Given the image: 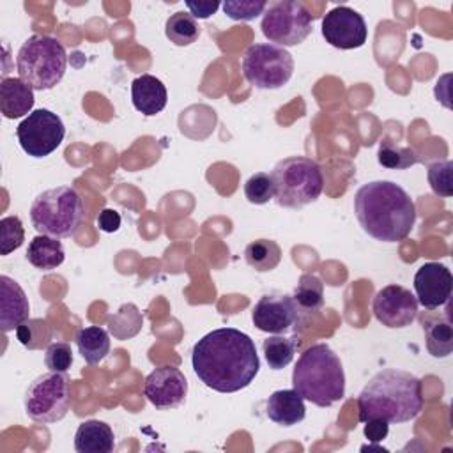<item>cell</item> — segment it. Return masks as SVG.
I'll return each mask as SVG.
<instances>
[{
	"label": "cell",
	"instance_id": "ac0fdd59",
	"mask_svg": "<svg viewBox=\"0 0 453 453\" xmlns=\"http://www.w3.org/2000/svg\"><path fill=\"white\" fill-rule=\"evenodd\" d=\"M131 101L134 110L145 117H152L166 106L168 92L159 78L152 74H142L131 83Z\"/></svg>",
	"mask_w": 453,
	"mask_h": 453
},
{
	"label": "cell",
	"instance_id": "d4e9b609",
	"mask_svg": "<svg viewBox=\"0 0 453 453\" xmlns=\"http://www.w3.org/2000/svg\"><path fill=\"white\" fill-rule=\"evenodd\" d=\"M244 260L258 273H269L281 262V248L273 239H257L244 250Z\"/></svg>",
	"mask_w": 453,
	"mask_h": 453
},
{
	"label": "cell",
	"instance_id": "8992f818",
	"mask_svg": "<svg viewBox=\"0 0 453 453\" xmlns=\"http://www.w3.org/2000/svg\"><path fill=\"white\" fill-rule=\"evenodd\" d=\"M65 67V48L51 35L34 34L18 50V74L34 90L53 88L64 78Z\"/></svg>",
	"mask_w": 453,
	"mask_h": 453
},
{
	"label": "cell",
	"instance_id": "f546056e",
	"mask_svg": "<svg viewBox=\"0 0 453 453\" xmlns=\"http://www.w3.org/2000/svg\"><path fill=\"white\" fill-rule=\"evenodd\" d=\"M51 327L44 319H28L16 329L18 342L30 350L48 347L51 343Z\"/></svg>",
	"mask_w": 453,
	"mask_h": 453
},
{
	"label": "cell",
	"instance_id": "d590c367",
	"mask_svg": "<svg viewBox=\"0 0 453 453\" xmlns=\"http://www.w3.org/2000/svg\"><path fill=\"white\" fill-rule=\"evenodd\" d=\"M389 423L382 421V419H368L365 421V437L370 442H380L382 439H386L388 432H389Z\"/></svg>",
	"mask_w": 453,
	"mask_h": 453
},
{
	"label": "cell",
	"instance_id": "7402d4cb",
	"mask_svg": "<svg viewBox=\"0 0 453 453\" xmlns=\"http://www.w3.org/2000/svg\"><path fill=\"white\" fill-rule=\"evenodd\" d=\"M65 258L64 246L58 239L50 235H35L27 250V260L41 271H51L57 269Z\"/></svg>",
	"mask_w": 453,
	"mask_h": 453
},
{
	"label": "cell",
	"instance_id": "9c48e42d",
	"mask_svg": "<svg viewBox=\"0 0 453 453\" xmlns=\"http://www.w3.org/2000/svg\"><path fill=\"white\" fill-rule=\"evenodd\" d=\"M71 409V386L65 372H48L34 379L25 393V412L37 423H55Z\"/></svg>",
	"mask_w": 453,
	"mask_h": 453
},
{
	"label": "cell",
	"instance_id": "9a60e30c",
	"mask_svg": "<svg viewBox=\"0 0 453 453\" xmlns=\"http://www.w3.org/2000/svg\"><path fill=\"white\" fill-rule=\"evenodd\" d=\"M143 393L156 409L170 411L186 400L188 380L175 366H157L145 377Z\"/></svg>",
	"mask_w": 453,
	"mask_h": 453
},
{
	"label": "cell",
	"instance_id": "836d02e7",
	"mask_svg": "<svg viewBox=\"0 0 453 453\" xmlns=\"http://www.w3.org/2000/svg\"><path fill=\"white\" fill-rule=\"evenodd\" d=\"M223 12L234 21H251L257 16L264 14L267 2L265 0H226L221 4Z\"/></svg>",
	"mask_w": 453,
	"mask_h": 453
},
{
	"label": "cell",
	"instance_id": "7c38bea8",
	"mask_svg": "<svg viewBox=\"0 0 453 453\" xmlns=\"http://www.w3.org/2000/svg\"><path fill=\"white\" fill-rule=\"evenodd\" d=\"M251 320L258 331L283 334L294 331L299 326L301 310L292 296L265 294L253 306Z\"/></svg>",
	"mask_w": 453,
	"mask_h": 453
},
{
	"label": "cell",
	"instance_id": "74e56055",
	"mask_svg": "<svg viewBox=\"0 0 453 453\" xmlns=\"http://www.w3.org/2000/svg\"><path fill=\"white\" fill-rule=\"evenodd\" d=\"M120 214L113 209H103L97 216V226L106 232V234H111V232H117L119 226H120Z\"/></svg>",
	"mask_w": 453,
	"mask_h": 453
},
{
	"label": "cell",
	"instance_id": "484cf974",
	"mask_svg": "<svg viewBox=\"0 0 453 453\" xmlns=\"http://www.w3.org/2000/svg\"><path fill=\"white\" fill-rule=\"evenodd\" d=\"M165 34L175 46H189L200 37V25L189 12L179 11L166 19Z\"/></svg>",
	"mask_w": 453,
	"mask_h": 453
},
{
	"label": "cell",
	"instance_id": "6da1fadb",
	"mask_svg": "<svg viewBox=\"0 0 453 453\" xmlns=\"http://www.w3.org/2000/svg\"><path fill=\"white\" fill-rule=\"evenodd\" d=\"M191 365L196 377L219 393L248 388L260 370L253 340L235 327H219L202 336L193 345Z\"/></svg>",
	"mask_w": 453,
	"mask_h": 453
},
{
	"label": "cell",
	"instance_id": "f1b7e54d",
	"mask_svg": "<svg viewBox=\"0 0 453 453\" xmlns=\"http://www.w3.org/2000/svg\"><path fill=\"white\" fill-rule=\"evenodd\" d=\"M377 161L384 168L391 170H407L421 161V157L416 154L411 147H400L393 145L391 142H380L377 150Z\"/></svg>",
	"mask_w": 453,
	"mask_h": 453
},
{
	"label": "cell",
	"instance_id": "5bb4252c",
	"mask_svg": "<svg viewBox=\"0 0 453 453\" xmlns=\"http://www.w3.org/2000/svg\"><path fill=\"white\" fill-rule=\"evenodd\" d=\"M366 35H368V28H366L365 18L357 11L347 5L333 7L322 18V37L333 48H338V50L361 48L366 42Z\"/></svg>",
	"mask_w": 453,
	"mask_h": 453
},
{
	"label": "cell",
	"instance_id": "d6986e66",
	"mask_svg": "<svg viewBox=\"0 0 453 453\" xmlns=\"http://www.w3.org/2000/svg\"><path fill=\"white\" fill-rule=\"evenodd\" d=\"M267 418L280 426H292L304 419V398L296 389L274 391L265 402Z\"/></svg>",
	"mask_w": 453,
	"mask_h": 453
},
{
	"label": "cell",
	"instance_id": "e575fe53",
	"mask_svg": "<svg viewBox=\"0 0 453 453\" xmlns=\"http://www.w3.org/2000/svg\"><path fill=\"white\" fill-rule=\"evenodd\" d=\"M44 365L51 372H67L73 365V350L65 342H53L46 347Z\"/></svg>",
	"mask_w": 453,
	"mask_h": 453
},
{
	"label": "cell",
	"instance_id": "277c9868",
	"mask_svg": "<svg viewBox=\"0 0 453 453\" xmlns=\"http://www.w3.org/2000/svg\"><path fill=\"white\" fill-rule=\"evenodd\" d=\"M294 389L319 407H331L345 396V372L340 357L327 343L308 347L292 372Z\"/></svg>",
	"mask_w": 453,
	"mask_h": 453
},
{
	"label": "cell",
	"instance_id": "5b68a950",
	"mask_svg": "<svg viewBox=\"0 0 453 453\" xmlns=\"http://www.w3.org/2000/svg\"><path fill=\"white\" fill-rule=\"evenodd\" d=\"M85 207L78 191L71 186H57L37 195L30 205L34 228L55 239L71 237L81 226Z\"/></svg>",
	"mask_w": 453,
	"mask_h": 453
},
{
	"label": "cell",
	"instance_id": "4316f807",
	"mask_svg": "<svg viewBox=\"0 0 453 453\" xmlns=\"http://www.w3.org/2000/svg\"><path fill=\"white\" fill-rule=\"evenodd\" d=\"M294 301L301 311H319L324 306V283L315 274H303L294 288Z\"/></svg>",
	"mask_w": 453,
	"mask_h": 453
},
{
	"label": "cell",
	"instance_id": "4dcf8cb0",
	"mask_svg": "<svg viewBox=\"0 0 453 453\" xmlns=\"http://www.w3.org/2000/svg\"><path fill=\"white\" fill-rule=\"evenodd\" d=\"M244 196L248 198L250 203H255V205H264L271 198H274V186H273L271 173H265V172L253 173L244 184Z\"/></svg>",
	"mask_w": 453,
	"mask_h": 453
},
{
	"label": "cell",
	"instance_id": "d6a6232c",
	"mask_svg": "<svg viewBox=\"0 0 453 453\" xmlns=\"http://www.w3.org/2000/svg\"><path fill=\"white\" fill-rule=\"evenodd\" d=\"M451 170H453V163L449 159L435 161V163L428 165L426 177H428V184L435 195L444 196V198L453 195Z\"/></svg>",
	"mask_w": 453,
	"mask_h": 453
},
{
	"label": "cell",
	"instance_id": "8d00e7d4",
	"mask_svg": "<svg viewBox=\"0 0 453 453\" xmlns=\"http://www.w3.org/2000/svg\"><path fill=\"white\" fill-rule=\"evenodd\" d=\"M186 7L189 9V14L193 18H200V19H207L209 16H212L218 9H219V2H211V0H203V2H186Z\"/></svg>",
	"mask_w": 453,
	"mask_h": 453
},
{
	"label": "cell",
	"instance_id": "ffe728a7",
	"mask_svg": "<svg viewBox=\"0 0 453 453\" xmlns=\"http://www.w3.org/2000/svg\"><path fill=\"white\" fill-rule=\"evenodd\" d=\"M34 88L21 78H4L0 83V111L5 119H19L34 106Z\"/></svg>",
	"mask_w": 453,
	"mask_h": 453
},
{
	"label": "cell",
	"instance_id": "52a82bcc",
	"mask_svg": "<svg viewBox=\"0 0 453 453\" xmlns=\"http://www.w3.org/2000/svg\"><path fill=\"white\" fill-rule=\"evenodd\" d=\"M274 200L281 207L301 209L315 202L324 189V175L317 161L290 156L278 161L271 172Z\"/></svg>",
	"mask_w": 453,
	"mask_h": 453
},
{
	"label": "cell",
	"instance_id": "4fadbf2b",
	"mask_svg": "<svg viewBox=\"0 0 453 453\" xmlns=\"http://www.w3.org/2000/svg\"><path fill=\"white\" fill-rule=\"evenodd\" d=\"M372 311L382 326L402 329L414 322L418 315V299L409 288L391 283L375 294Z\"/></svg>",
	"mask_w": 453,
	"mask_h": 453
},
{
	"label": "cell",
	"instance_id": "8fae6325",
	"mask_svg": "<svg viewBox=\"0 0 453 453\" xmlns=\"http://www.w3.org/2000/svg\"><path fill=\"white\" fill-rule=\"evenodd\" d=\"M65 136L62 119L48 108L30 111L16 127L21 149L32 157H46L57 150Z\"/></svg>",
	"mask_w": 453,
	"mask_h": 453
},
{
	"label": "cell",
	"instance_id": "e0dca14e",
	"mask_svg": "<svg viewBox=\"0 0 453 453\" xmlns=\"http://www.w3.org/2000/svg\"><path fill=\"white\" fill-rule=\"evenodd\" d=\"M30 304L25 290L7 274L0 276V327L4 333L18 329L28 320Z\"/></svg>",
	"mask_w": 453,
	"mask_h": 453
},
{
	"label": "cell",
	"instance_id": "ba28073f",
	"mask_svg": "<svg viewBox=\"0 0 453 453\" xmlns=\"http://www.w3.org/2000/svg\"><path fill=\"white\" fill-rule=\"evenodd\" d=\"M242 74L250 85L260 90L281 88L294 73L292 55L276 44H251L242 57Z\"/></svg>",
	"mask_w": 453,
	"mask_h": 453
},
{
	"label": "cell",
	"instance_id": "44dd1931",
	"mask_svg": "<svg viewBox=\"0 0 453 453\" xmlns=\"http://www.w3.org/2000/svg\"><path fill=\"white\" fill-rule=\"evenodd\" d=\"M115 435L108 423L99 419L83 421L74 434V449L78 453H111Z\"/></svg>",
	"mask_w": 453,
	"mask_h": 453
},
{
	"label": "cell",
	"instance_id": "2e32d148",
	"mask_svg": "<svg viewBox=\"0 0 453 453\" xmlns=\"http://www.w3.org/2000/svg\"><path fill=\"white\" fill-rule=\"evenodd\" d=\"M451 271L439 262L423 264L414 274V290L418 303L426 310L444 306L451 297Z\"/></svg>",
	"mask_w": 453,
	"mask_h": 453
},
{
	"label": "cell",
	"instance_id": "603a6c76",
	"mask_svg": "<svg viewBox=\"0 0 453 453\" xmlns=\"http://www.w3.org/2000/svg\"><path fill=\"white\" fill-rule=\"evenodd\" d=\"M426 350L434 357H448L453 350V327L448 319L428 317L421 320Z\"/></svg>",
	"mask_w": 453,
	"mask_h": 453
},
{
	"label": "cell",
	"instance_id": "3957f363",
	"mask_svg": "<svg viewBox=\"0 0 453 453\" xmlns=\"http://www.w3.org/2000/svg\"><path fill=\"white\" fill-rule=\"evenodd\" d=\"M421 380L405 370L384 368L377 372L357 396L359 421L382 419L405 423L423 411Z\"/></svg>",
	"mask_w": 453,
	"mask_h": 453
},
{
	"label": "cell",
	"instance_id": "cb8c5ba5",
	"mask_svg": "<svg viewBox=\"0 0 453 453\" xmlns=\"http://www.w3.org/2000/svg\"><path fill=\"white\" fill-rule=\"evenodd\" d=\"M76 347L87 365L101 363L110 352V336L99 326H88L76 333Z\"/></svg>",
	"mask_w": 453,
	"mask_h": 453
},
{
	"label": "cell",
	"instance_id": "1f68e13d",
	"mask_svg": "<svg viewBox=\"0 0 453 453\" xmlns=\"http://www.w3.org/2000/svg\"><path fill=\"white\" fill-rule=\"evenodd\" d=\"M25 241V228L18 216H5L0 219V253L5 257L18 250Z\"/></svg>",
	"mask_w": 453,
	"mask_h": 453
},
{
	"label": "cell",
	"instance_id": "83f0119b",
	"mask_svg": "<svg viewBox=\"0 0 453 453\" xmlns=\"http://www.w3.org/2000/svg\"><path fill=\"white\" fill-rule=\"evenodd\" d=\"M296 349H297V340L283 336V334L269 336L262 343L265 361H267L269 368H273V370H281L287 365H290V361L294 359Z\"/></svg>",
	"mask_w": 453,
	"mask_h": 453
},
{
	"label": "cell",
	"instance_id": "30bf717a",
	"mask_svg": "<svg viewBox=\"0 0 453 453\" xmlns=\"http://www.w3.org/2000/svg\"><path fill=\"white\" fill-rule=\"evenodd\" d=\"M311 14L297 0L271 4L262 16V34L276 46H297L311 34Z\"/></svg>",
	"mask_w": 453,
	"mask_h": 453
},
{
	"label": "cell",
	"instance_id": "7a4b0ae2",
	"mask_svg": "<svg viewBox=\"0 0 453 453\" xmlns=\"http://www.w3.org/2000/svg\"><path fill=\"white\" fill-rule=\"evenodd\" d=\"M354 212L361 228L382 242L403 241L416 221L409 193L391 180H372L354 195Z\"/></svg>",
	"mask_w": 453,
	"mask_h": 453
}]
</instances>
